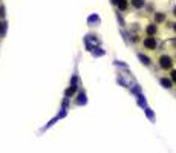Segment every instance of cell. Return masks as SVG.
I'll list each match as a JSON object with an SVG mask.
<instances>
[{"mask_svg": "<svg viewBox=\"0 0 176 153\" xmlns=\"http://www.w3.org/2000/svg\"><path fill=\"white\" fill-rule=\"evenodd\" d=\"M159 63H161V67H164V69H170L171 67V58L167 57V55H162Z\"/></svg>", "mask_w": 176, "mask_h": 153, "instance_id": "obj_1", "label": "cell"}, {"mask_svg": "<svg viewBox=\"0 0 176 153\" xmlns=\"http://www.w3.org/2000/svg\"><path fill=\"white\" fill-rule=\"evenodd\" d=\"M144 46L148 47V49H155V47H156V40H155L153 37H148V38L144 40Z\"/></svg>", "mask_w": 176, "mask_h": 153, "instance_id": "obj_2", "label": "cell"}, {"mask_svg": "<svg viewBox=\"0 0 176 153\" xmlns=\"http://www.w3.org/2000/svg\"><path fill=\"white\" fill-rule=\"evenodd\" d=\"M132 5L135 8H142L144 6V0H132Z\"/></svg>", "mask_w": 176, "mask_h": 153, "instance_id": "obj_3", "label": "cell"}, {"mask_svg": "<svg viewBox=\"0 0 176 153\" xmlns=\"http://www.w3.org/2000/svg\"><path fill=\"white\" fill-rule=\"evenodd\" d=\"M161 84H162L164 87H171V81L167 80V78H162V80H161Z\"/></svg>", "mask_w": 176, "mask_h": 153, "instance_id": "obj_4", "label": "cell"}, {"mask_svg": "<svg viewBox=\"0 0 176 153\" xmlns=\"http://www.w3.org/2000/svg\"><path fill=\"white\" fill-rule=\"evenodd\" d=\"M155 32H156V26H148V28H147V34L153 35Z\"/></svg>", "mask_w": 176, "mask_h": 153, "instance_id": "obj_5", "label": "cell"}, {"mask_svg": "<svg viewBox=\"0 0 176 153\" xmlns=\"http://www.w3.org/2000/svg\"><path fill=\"white\" fill-rule=\"evenodd\" d=\"M118 5H119V8H121V9H124V8H125V2H124V0H119Z\"/></svg>", "mask_w": 176, "mask_h": 153, "instance_id": "obj_6", "label": "cell"}, {"mask_svg": "<svg viewBox=\"0 0 176 153\" xmlns=\"http://www.w3.org/2000/svg\"><path fill=\"white\" fill-rule=\"evenodd\" d=\"M139 58H141V60H142V63H145V64H148V63H150V61H148V58H145L144 55H139Z\"/></svg>", "mask_w": 176, "mask_h": 153, "instance_id": "obj_7", "label": "cell"}, {"mask_svg": "<svg viewBox=\"0 0 176 153\" xmlns=\"http://www.w3.org/2000/svg\"><path fill=\"white\" fill-rule=\"evenodd\" d=\"M156 20H158V21H162V20H164V15H162V14H156Z\"/></svg>", "mask_w": 176, "mask_h": 153, "instance_id": "obj_8", "label": "cell"}, {"mask_svg": "<svg viewBox=\"0 0 176 153\" xmlns=\"http://www.w3.org/2000/svg\"><path fill=\"white\" fill-rule=\"evenodd\" d=\"M171 78H173V81H176V70L171 72Z\"/></svg>", "mask_w": 176, "mask_h": 153, "instance_id": "obj_9", "label": "cell"}, {"mask_svg": "<svg viewBox=\"0 0 176 153\" xmlns=\"http://www.w3.org/2000/svg\"><path fill=\"white\" fill-rule=\"evenodd\" d=\"M174 15H176V8H174Z\"/></svg>", "mask_w": 176, "mask_h": 153, "instance_id": "obj_10", "label": "cell"}, {"mask_svg": "<svg viewBox=\"0 0 176 153\" xmlns=\"http://www.w3.org/2000/svg\"><path fill=\"white\" fill-rule=\"evenodd\" d=\"M174 31H176V24H174Z\"/></svg>", "mask_w": 176, "mask_h": 153, "instance_id": "obj_11", "label": "cell"}]
</instances>
